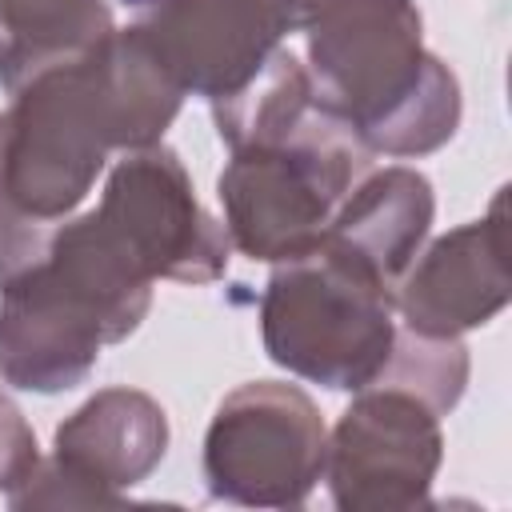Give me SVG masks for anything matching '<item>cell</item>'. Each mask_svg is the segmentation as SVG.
<instances>
[{"mask_svg":"<svg viewBox=\"0 0 512 512\" xmlns=\"http://www.w3.org/2000/svg\"><path fill=\"white\" fill-rule=\"evenodd\" d=\"M180 104L184 88L132 24L16 88L0 112V284L48 252L108 156L156 144Z\"/></svg>","mask_w":512,"mask_h":512,"instance_id":"6da1fadb","label":"cell"},{"mask_svg":"<svg viewBox=\"0 0 512 512\" xmlns=\"http://www.w3.org/2000/svg\"><path fill=\"white\" fill-rule=\"evenodd\" d=\"M304 32L316 96L372 156H428L456 136L460 84L424 48L412 0H332Z\"/></svg>","mask_w":512,"mask_h":512,"instance_id":"7a4b0ae2","label":"cell"},{"mask_svg":"<svg viewBox=\"0 0 512 512\" xmlns=\"http://www.w3.org/2000/svg\"><path fill=\"white\" fill-rule=\"evenodd\" d=\"M392 312V292L380 280L316 244L272 268L260 296V336L268 360L292 376L356 392L392 352Z\"/></svg>","mask_w":512,"mask_h":512,"instance_id":"3957f363","label":"cell"},{"mask_svg":"<svg viewBox=\"0 0 512 512\" xmlns=\"http://www.w3.org/2000/svg\"><path fill=\"white\" fill-rule=\"evenodd\" d=\"M368 164L372 152L328 104L280 144L236 148L216 180L228 244L268 264L316 248Z\"/></svg>","mask_w":512,"mask_h":512,"instance_id":"277c9868","label":"cell"},{"mask_svg":"<svg viewBox=\"0 0 512 512\" xmlns=\"http://www.w3.org/2000/svg\"><path fill=\"white\" fill-rule=\"evenodd\" d=\"M328 428L316 400L280 380L232 388L204 432V484L244 508L304 504L324 476Z\"/></svg>","mask_w":512,"mask_h":512,"instance_id":"5b68a950","label":"cell"},{"mask_svg":"<svg viewBox=\"0 0 512 512\" xmlns=\"http://www.w3.org/2000/svg\"><path fill=\"white\" fill-rule=\"evenodd\" d=\"M0 288V380L12 388L68 392L88 380L104 344L132 336L116 308L48 252Z\"/></svg>","mask_w":512,"mask_h":512,"instance_id":"8992f818","label":"cell"},{"mask_svg":"<svg viewBox=\"0 0 512 512\" xmlns=\"http://www.w3.org/2000/svg\"><path fill=\"white\" fill-rule=\"evenodd\" d=\"M440 460V416L412 392L364 384L328 432L320 480L340 512H404L428 500Z\"/></svg>","mask_w":512,"mask_h":512,"instance_id":"52a82bcc","label":"cell"},{"mask_svg":"<svg viewBox=\"0 0 512 512\" xmlns=\"http://www.w3.org/2000/svg\"><path fill=\"white\" fill-rule=\"evenodd\" d=\"M96 216L152 280L212 284L228 268L224 224L204 212L180 156L160 140L112 164Z\"/></svg>","mask_w":512,"mask_h":512,"instance_id":"ba28073f","label":"cell"},{"mask_svg":"<svg viewBox=\"0 0 512 512\" xmlns=\"http://www.w3.org/2000/svg\"><path fill=\"white\" fill-rule=\"evenodd\" d=\"M168 452V416L140 388H100L52 436V460L8 492L12 508L116 504Z\"/></svg>","mask_w":512,"mask_h":512,"instance_id":"9c48e42d","label":"cell"},{"mask_svg":"<svg viewBox=\"0 0 512 512\" xmlns=\"http://www.w3.org/2000/svg\"><path fill=\"white\" fill-rule=\"evenodd\" d=\"M132 28L184 96L224 100L240 92L284 40V16L272 0H124Z\"/></svg>","mask_w":512,"mask_h":512,"instance_id":"30bf717a","label":"cell"},{"mask_svg":"<svg viewBox=\"0 0 512 512\" xmlns=\"http://www.w3.org/2000/svg\"><path fill=\"white\" fill-rule=\"evenodd\" d=\"M504 204L508 196L500 188L480 220L460 224L416 252L392 292L404 328L420 336H460L508 308L512 276Z\"/></svg>","mask_w":512,"mask_h":512,"instance_id":"8fae6325","label":"cell"},{"mask_svg":"<svg viewBox=\"0 0 512 512\" xmlns=\"http://www.w3.org/2000/svg\"><path fill=\"white\" fill-rule=\"evenodd\" d=\"M436 196L424 172L392 164L372 176H360L352 192L336 204L320 244L364 268L388 292H396L404 268L428 240Z\"/></svg>","mask_w":512,"mask_h":512,"instance_id":"7c38bea8","label":"cell"},{"mask_svg":"<svg viewBox=\"0 0 512 512\" xmlns=\"http://www.w3.org/2000/svg\"><path fill=\"white\" fill-rule=\"evenodd\" d=\"M108 0H0V84L12 96L32 76L68 64L112 32Z\"/></svg>","mask_w":512,"mask_h":512,"instance_id":"4fadbf2b","label":"cell"},{"mask_svg":"<svg viewBox=\"0 0 512 512\" xmlns=\"http://www.w3.org/2000/svg\"><path fill=\"white\" fill-rule=\"evenodd\" d=\"M320 108L324 100L316 96L308 68L288 48H276L240 92L212 100V124L216 136L236 152L296 136Z\"/></svg>","mask_w":512,"mask_h":512,"instance_id":"5bb4252c","label":"cell"},{"mask_svg":"<svg viewBox=\"0 0 512 512\" xmlns=\"http://www.w3.org/2000/svg\"><path fill=\"white\" fill-rule=\"evenodd\" d=\"M372 384L412 392L436 416H448L468 384V348L460 336H420L412 328H396L392 352Z\"/></svg>","mask_w":512,"mask_h":512,"instance_id":"9a60e30c","label":"cell"},{"mask_svg":"<svg viewBox=\"0 0 512 512\" xmlns=\"http://www.w3.org/2000/svg\"><path fill=\"white\" fill-rule=\"evenodd\" d=\"M36 464H40L36 432L16 408V400L0 392V492L20 488L36 472Z\"/></svg>","mask_w":512,"mask_h":512,"instance_id":"2e32d148","label":"cell"},{"mask_svg":"<svg viewBox=\"0 0 512 512\" xmlns=\"http://www.w3.org/2000/svg\"><path fill=\"white\" fill-rule=\"evenodd\" d=\"M276 8H280V16H284V28L288 32H304L332 0H272Z\"/></svg>","mask_w":512,"mask_h":512,"instance_id":"e0dca14e","label":"cell"}]
</instances>
